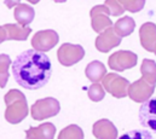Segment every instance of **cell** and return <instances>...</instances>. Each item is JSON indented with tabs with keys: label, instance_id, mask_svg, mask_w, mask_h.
I'll use <instances>...</instances> for the list:
<instances>
[{
	"label": "cell",
	"instance_id": "5b68a950",
	"mask_svg": "<svg viewBox=\"0 0 156 139\" xmlns=\"http://www.w3.org/2000/svg\"><path fill=\"white\" fill-rule=\"evenodd\" d=\"M85 56V50L81 45L63 44L57 51L58 62L64 67H72L80 62Z\"/></svg>",
	"mask_w": 156,
	"mask_h": 139
},
{
	"label": "cell",
	"instance_id": "ffe728a7",
	"mask_svg": "<svg viewBox=\"0 0 156 139\" xmlns=\"http://www.w3.org/2000/svg\"><path fill=\"white\" fill-rule=\"evenodd\" d=\"M11 59L7 55H0V87L4 88L9 80V69Z\"/></svg>",
	"mask_w": 156,
	"mask_h": 139
},
{
	"label": "cell",
	"instance_id": "277c9868",
	"mask_svg": "<svg viewBox=\"0 0 156 139\" xmlns=\"http://www.w3.org/2000/svg\"><path fill=\"white\" fill-rule=\"evenodd\" d=\"M103 88L115 98H123L127 96L129 81L115 73H109L103 76Z\"/></svg>",
	"mask_w": 156,
	"mask_h": 139
},
{
	"label": "cell",
	"instance_id": "83f0119b",
	"mask_svg": "<svg viewBox=\"0 0 156 139\" xmlns=\"http://www.w3.org/2000/svg\"><path fill=\"white\" fill-rule=\"evenodd\" d=\"M55 2H66L67 0H53Z\"/></svg>",
	"mask_w": 156,
	"mask_h": 139
},
{
	"label": "cell",
	"instance_id": "3957f363",
	"mask_svg": "<svg viewBox=\"0 0 156 139\" xmlns=\"http://www.w3.org/2000/svg\"><path fill=\"white\" fill-rule=\"evenodd\" d=\"M59 110H61L59 102L56 98L47 97V98L37 101L32 106L30 114L34 120L41 121V120L56 116L59 112Z\"/></svg>",
	"mask_w": 156,
	"mask_h": 139
},
{
	"label": "cell",
	"instance_id": "ac0fdd59",
	"mask_svg": "<svg viewBox=\"0 0 156 139\" xmlns=\"http://www.w3.org/2000/svg\"><path fill=\"white\" fill-rule=\"evenodd\" d=\"M154 104H155V102L153 99H150L147 104L143 105V108L140 110V121H142L143 125L150 126L151 128L155 130L156 122H155V109H154Z\"/></svg>",
	"mask_w": 156,
	"mask_h": 139
},
{
	"label": "cell",
	"instance_id": "4fadbf2b",
	"mask_svg": "<svg viewBox=\"0 0 156 139\" xmlns=\"http://www.w3.org/2000/svg\"><path fill=\"white\" fill-rule=\"evenodd\" d=\"M27 139H53L56 134V127L53 123H42L39 127H30L26 131Z\"/></svg>",
	"mask_w": 156,
	"mask_h": 139
},
{
	"label": "cell",
	"instance_id": "5bb4252c",
	"mask_svg": "<svg viewBox=\"0 0 156 139\" xmlns=\"http://www.w3.org/2000/svg\"><path fill=\"white\" fill-rule=\"evenodd\" d=\"M6 32V40H27L28 35L32 33V28L27 26H20V24H5L2 26Z\"/></svg>",
	"mask_w": 156,
	"mask_h": 139
},
{
	"label": "cell",
	"instance_id": "7a4b0ae2",
	"mask_svg": "<svg viewBox=\"0 0 156 139\" xmlns=\"http://www.w3.org/2000/svg\"><path fill=\"white\" fill-rule=\"evenodd\" d=\"M6 110L5 119L11 125H17L28 116V103L24 94L18 90H10L4 97Z\"/></svg>",
	"mask_w": 156,
	"mask_h": 139
},
{
	"label": "cell",
	"instance_id": "7402d4cb",
	"mask_svg": "<svg viewBox=\"0 0 156 139\" xmlns=\"http://www.w3.org/2000/svg\"><path fill=\"white\" fill-rule=\"evenodd\" d=\"M88 97L92 102H101L104 96H105V91L103 88L102 85H99L98 82H93L90 87H88Z\"/></svg>",
	"mask_w": 156,
	"mask_h": 139
},
{
	"label": "cell",
	"instance_id": "cb8c5ba5",
	"mask_svg": "<svg viewBox=\"0 0 156 139\" xmlns=\"http://www.w3.org/2000/svg\"><path fill=\"white\" fill-rule=\"evenodd\" d=\"M104 5L109 9V12H110V15H113V16H121L123 12H125V10H123V7L121 6V4L119 2V0H105V2H104Z\"/></svg>",
	"mask_w": 156,
	"mask_h": 139
},
{
	"label": "cell",
	"instance_id": "9a60e30c",
	"mask_svg": "<svg viewBox=\"0 0 156 139\" xmlns=\"http://www.w3.org/2000/svg\"><path fill=\"white\" fill-rule=\"evenodd\" d=\"M13 16H15V20L18 22L20 26H28L29 23L33 22L34 16H35V11L28 4H18L15 9Z\"/></svg>",
	"mask_w": 156,
	"mask_h": 139
},
{
	"label": "cell",
	"instance_id": "8fae6325",
	"mask_svg": "<svg viewBox=\"0 0 156 139\" xmlns=\"http://www.w3.org/2000/svg\"><path fill=\"white\" fill-rule=\"evenodd\" d=\"M139 37L142 46L149 51L156 52V26L153 22L144 23L139 29Z\"/></svg>",
	"mask_w": 156,
	"mask_h": 139
},
{
	"label": "cell",
	"instance_id": "9c48e42d",
	"mask_svg": "<svg viewBox=\"0 0 156 139\" xmlns=\"http://www.w3.org/2000/svg\"><path fill=\"white\" fill-rule=\"evenodd\" d=\"M153 93H154V86H151L150 84H148L143 79L137 80L132 85L129 84L128 90H127L128 97L133 102H136V103H144V102H147L148 99H150Z\"/></svg>",
	"mask_w": 156,
	"mask_h": 139
},
{
	"label": "cell",
	"instance_id": "ba28073f",
	"mask_svg": "<svg viewBox=\"0 0 156 139\" xmlns=\"http://www.w3.org/2000/svg\"><path fill=\"white\" fill-rule=\"evenodd\" d=\"M58 40H59V36L55 30H52V29L40 30L33 36L32 46L37 51L46 52V51L52 50L58 44Z\"/></svg>",
	"mask_w": 156,
	"mask_h": 139
},
{
	"label": "cell",
	"instance_id": "d6986e66",
	"mask_svg": "<svg viewBox=\"0 0 156 139\" xmlns=\"http://www.w3.org/2000/svg\"><path fill=\"white\" fill-rule=\"evenodd\" d=\"M140 71H142V79L145 80L148 84H150L151 86L155 87L156 84V63L155 61L151 59H144L142 62V67H140Z\"/></svg>",
	"mask_w": 156,
	"mask_h": 139
},
{
	"label": "cell",
	"instance_id": "6da1fadb",
	"mask_svg": "<svg viewBox=\"0 0 156 139\" xmlns=\"http://www.w3.org/2000/svg\"><path fill=\"white\" fill-rule=\"evenodd\" d=\"M52 74L51 61L37 50H28L18 55L12 64V75L16 82L27 90L44 87Z\"/></svg>",
	"mask_w": 156,
	"mask_h": 139
},
{
	"label": "cell",
	"instance_id": "44dd1931",
	"mask_svg": "<svg viewBox=\"0 0 156 139\" xmlns=\"http://www.w3.org/2000/svg\"><path fill=\"white\" fill-rule=\"evenodd\" d=\"M83 132L76 125H70L61 131L58 134V139H82Z\"/></svg>",
	"mask_w": 156,
	"mask_h": 139
},
{
	"label": "cell",
	"instance_id": "4316f807",
	"mask_svg": "<svg viewBox=\"0 0 156 139\" xmlns=\"http://www.w3.org/2000/svg\"><path fill=\"white\" fill-rule=\"evenodd\" d=\"M27 1H29L30 4H38L40 0H27Z\"/></svg>",
	"mask_w": 156,
	"mask_h": 139
},
{
	"label": "cell",
	"instance_id": "484cf974",
	"mask_svg": "<svg viewBox=\"0 0 156 139\" xmlns=\"http://www.w3.org/2000/svg\"><path fill=\"white\" fill-rule=\"evenodd\" d=\"M5 40H6V32L4 27H0V44H2Z\"/></svg>",
	"mask_w": 156,
	"mask_h": 139
},
{
	"label": "cell",
	"instance_id": "52a82bcc",
	"mask_svg": "<svg viewBox=\"0 0 156 139\" xmlns=\"http://www.w3.org/2000/svg\"><path fill=\"white\" fill-rule=\"evenodd\" d=\"M109 15H110L109 9L105 5H97L92 7V10L90 11L91 26L96 33H101L104 29L113 26V22L109 18Z\"/></svg>",
	"mask_w": 156,
	"mask_h": 139
},
{
	"label": "cell",
	"instance_id": "30bf717a",
	"mask_svg": "<svg viewBox=\"0 0 156 139\" xmlns=\"http://www.w3.org/2000/svg\"><path fill=\"white\" fill-rule=\"evenodd\" d=\"M120 44H121V37L116 35L112 27L101 32V34L96 39V48L103 53L109 52L112 48L119 46Z\"/></svg>",
	"mask_w": 156,
	"mask_h": 139
},
{
	"label": "cell",
	"instance_id": "7c38bea8",
	"mask_svg": "<svg viewBox=\"0 0 156 139\" xmlns=\"http://www.w3.org/2000/svg\"><path fill=\"white\" fill-rule=\"evenodd\" d=\"M93 136L97 139H116V127L109 120L102 119L93 125Z\"/></svg>",
	"mask_w": 156,
	"mask_h": 139
},
{
	"label": "cell",
	"instance_id": "2e32d148",
	"mask_svg": "<svg viewBox=\"0 0 156 139\" xmlns=\"http://www.w3.org/2000/svg\"><path fill=\"white\" fill-rule=\"evenodd\" d=\"M85 74L87 76V79L92 82H99L103 76L107 74V68L105 66L99 62V61H93L90 64H87L86 69H85Z\"/></svg>",
	"mask_w": 156,
	"mask_h": 139
},
{
	"label": "cell",
	"instance_id": "8992f818",
	"mask_svg": "<svg viewBox=\"0 0 156 139\" xmlns=\"http://www.w3.org/2000/svg\"><path fill=\"white\" fill-rule=\"evenodd\" d=\"M138 57L132 51H117L109 57V68L116 71H123L136 67Z\"/></svg>",
	"mask_w": 156,
	"mask_h": 139
},
{
	"label": "cell",
	"instance_id": "603a6c76",
	"mask_svg": "<svg viewBox=\"0 0 156 139\" xmlns=\"http://www.w3.org/2000/svg\"><path fill=\"white\" fill-rule=\"evenodd\" d=\"M123 10H127L129 12H139L145 6V0H119Z\"/></svg>",
	"mask_w": 156,
	"mask_h": 139
},
{
	"label": "cell",
	"instance_id": "e0dca14e",
	"mask_svg": "<svg viewBox=\"0 0 156 139\" xmlns=\"http://www.w3.org/2000/svg\"><path fill=\"white\" fill-rule=\"evenodd\" d=\"M134 28H136V22L132 17H122L117 21L116 23L114 24V32L116 33V35H119L120 37H123V36H127V35H131L134 32Z\"/></svg>",
	"mask_w": 156,
	"mask_h": 139
},
{
	"label": "cell",
	"instance_id": "d4e9b609",
	"mask_svg": "<svg viewBox=\"0 0 156 139\" xmlns=\"http://www.w3.org/2000/svg\"><path fill=\"white\" fill-rule=\"evenodd\" d=\"M20 1H21V0H4L5 5H6V6L9 7V9H12V7L17 6L18 4H21Z\"/></svg>",
	"mask_w": 156,
	"mask_h": 139
}]
</instances>
